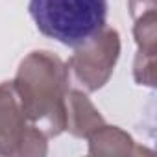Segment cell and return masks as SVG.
I'll list each match as a JSON object with an SVG mask.
<instances>
[{"label":"cell","mask_w":157,"mask_h":157,"mask_svg":"<svg viewBox=\"0 0 157 157\" xmlns=\"http://www.w3.org/2000/svg\"><path fill=\"white\" fill-rule=\"evenodd\" d=\"M118 50L120 41L117 30L104 28L96 37L76 50L68 61V70H72L74 80L87 91H96L109 80L118 59Z\"/></svg>","instance_id":"cell-3"},{"label":"cell","mask_w":157,"mask_h":157,"mask_svg":"<svg viewBox=\"0 0 157 157\" xmlns=\"http://www.w3.org/2000/svg\"><path fill=\"white\" fill-rule=\"evenodd\" d=\"M28 10L44 37L80 48L105 28L107 0H30Z\"/></svg>","instance_id":"cell-2"},{"label":"cell","mask_w":157,"mask_h":157,"mask_svg":"<svg viewBox=\"0 0 157 157\" xmlns=\"http://www.w3.org/2000/svg\"><path fill=\"white\" fill-rule=\"evenodd\" d=\"M15 87L8 82L0 83V153H46V148H39L37 142H44V135L28 124Z\"/></svg>","instance_id":"cell-4"},{"label":"cell","mask_w":157,"mask_h":157,"mask_svg":"<svg viewBox=\"0 0 157 157\" xmlns=\"http://www.w3.org/2000/svg\"><path fill=\"white\" fill-rule=\"evenodd\" d=\"M68 68L50 52H32L13 82L21 107L44 137L59 135L67 126Z\"/></svg>","instance_id":"cell-1"},{"label":"cell","mask_w":157,"mask_h":157,"mask_svg":"<svg viewBox=\"0 0 157 157\" xmlns=\"http://www.w3.org/2000/svg\"><path fill=\"white\" fill-rule=\"evenodd\" d=\"M104 124L102 117L89 102V98L78 91L67 94V129L76 137H89Z\"/></svg>","instance_id":"cell-5"}]
</instances>
